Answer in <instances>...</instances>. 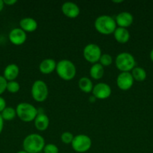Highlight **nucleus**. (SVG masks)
<instances>
[{
	"label": "nucleus",
	"instance_id": "f257e3e1",
	"mask_svg": "<svg viewBox=\"0 0 153 153\" xmlns=\"http://www.w3.org/2000/svg\"><path fill=\"white\" fill-rule=\"evenodd\" d=\"M44 138L40 134L32 133L24 138L22 141L23 150L28 153H39L45 146Z\"/></svg>",
	"mask_w": 153,
	"mask_h": 153
},
{
	"label": "nucleus",
	"instance_id": "f03ea898",
	"mask_svg": "<svg viewBox=\"0 0 153 153\" xmlns=\"http://www.w3.org/2000/svg\"><path fill=\"white\" fill-rule=\"evenodd\" d=\"M94 26L98 32L105 35L113 34L117 28L115 19L109 15H100L98 16L94 20Z\"/></svg>",
	"mask_w": 153,
	"mask_h": 153
},
{
	"label": "nucleus",
	"instance_id": "7ed1b4c3",
	"mask_svg": "<svg viewBox=\"0 0 153 153\" xmlns=\"http://www.w3.org/2000/svg\"><path fill=\"white\" fill-rule=\"evenodd\" d=\"M56 72L62 80L70 81L76 76V68L70 60L62 59L57 63Z\"/></svg>",
	"mask_w": 153,
	"mask_h": 153
},
{
	"label": "nucleus",
	"instance_id": "20e7f679",
	"mask_svg": "<svg viewBox=\"0 0 153 153\" xmlns=\"http://www.w3.org/2000/svg\"><path fill=\"white\" fill-rule=\"evenodd\" d=\"M16 116L21 121L30 123L34 120L38 114V110L33 105L28 102H21L16 108Z\"/></svg>",
	"mask_w": 153,
	"mask_h": 153
},
{
	"label": "nucleus",
	"instance_id": "39448f33",
	"mask_svg": "<svg viewBox=\"0 0 153 153\" xmlns=\"http://www.w3.org/2000/svg\"><path fill=\"white\" fill-rule=\"evenodd\" d=\"M116 68L121 72H130L136 67V60L129 52H121L115 60Z\"/></svg>",
	"mask_w": 153,
	"mask_h": 153
},
{
	"label": "nucleus",
	"instance_id": "423d86ee",
	"mask_svg": "<svg viewBox=\"0 0 153 153\" xmlns=\"http://www.w3.org/2000/svg\"><path fill=\"white\" fill-rule=\"evenodd\" d=\"M49 90L46 82L42 80H36L32 84L31 94L33 100L38 102H44L47 99Z\"/></svg>",
	"mask_w": 153,
	"mask_h": 153
},
{
	"label": "nucleus",
	"instance_id": "0eeeda50",
	"mask_svg": "<svg viewBox=\"0 0 153 153\" xmlns=\"http://www.w3.org/2000/svg\"><path fill=\"white\" fill-rule=\"evenodd\" d=\"M71 146L75 152L83 153L90 149L92 146V140L86 134H77L74 136Z\"/></svg>",
	"mask_w": 153,
	"mask_h": 153
},
{
	"label": "nucleus",
	"instance_id": "6e6552de",
	"mask_svg": "<svg viewBox=\"0 0 153 153\" xmlns=\"http://www.w3.org/2000/svg\"><path fill=\"white\" fill-rule=\"evenodd\" d=\"M82 55L86 61L94 64L98 63L101 56V49L100 47L94 43H88L84 47Z\"/></svg>",
	"mask_w": 153,
	"mask_h": 153
},
{
	"label": "nucleus",
	"instance_id": "1a4fd4ad",
	"mask_svg": "<svg viewBox=\"0 0 153 153\" xmlns=\"http://www.w3.org/2000/svg\"><path fill=\"white\" fill-rule=\"evenodd\" d=\"M134 80L130 72H121L116 78V85L122 91H128L132 88Z\"/></svg>",
	"mask_w": 153,
	"mask_h": 153
},
{
	"label": "nucleus",
	"instance_id": "9d476101",
	"mask_svg": "<svg viewBox=\"0 0 153 153\" xmlns=\"http://www.w3.org/2000/svg\"><path fill=\"white\" fill-rule=\"evenodd\" d=\"M92 96L98 100H106L110 97L112 89L108 84L104 82L96 84L92 90Z\"/></svg>",
	"mask_w": 153,
	"mask_h": 153
},
{
	"label": "nucleus",
	"instance_id": "9b49d317",
	"mask_svg": "<svg viewBox=\"0 0 153 153\" xmlns=\"http://www.w3.org/2000/svg\"><path fill=\"white\" fill-rule=\"evenodd\" d=\"M9 40L15 46H20L26 42L27 39L26 33L20 28H15L10 30L8 34Z\"/></svg>",
	"mask_w": 153,
	"mask_h": 153
},
{
	"label": "nucleus",
	"instance_id": "f8f14e48",
	"mask_svg": "<svg viewBox=\"0 0 153 153\" xmlns=\"http://www.w3.org/2000/svg\"><path fill=\"white\" fill-rule=\"evenodd\" d=\"M62 12L67 17L70 19H74L79 16L80 13V9L79 6L72 1H66L62 5Z\"/></svg>",
	"mask_w": 153,
	"mask_h": 153
},
{
	"label": "nucleus",
	"instance_id": "ddd939ff",
	"mask_svg": "<svg viewBox=\"0 0 153 153\" xmlns=\"http://www.w3.org/2000/svg\"><path fill=\"white\" fill-rule=\"evenodd\" d=\"M115 21L118 27L127 28L132 25L134 22V16L128 11H122L116 15Z\"/></svg>",
	"mask_w": 153,
	"mask_h": 153
},
{
	"label": "nucleus",
	"instance_id": "4468645a",
	"mask_svg": "<svg viewBox=\"0 0 153 153\" xmlns=\"http://www.w3.org/2000/svg\"><path fill=\"white\" fill-rule=\"evenodd\" d=\"M57 63L52 58L44 59L39 64V70L44 75H49L56 70Z\"/></svg>",
	"mask_w": 153,
	"mask_h": 153
},
{
	"label": "nucleus",
	"instance_id": "2eb2a0df",
	"mask_svg": "<svg viewBox=\"0 0 153 153\" xmlns=\"http://www.w3.org/2000/svg\"><path fill=\"white\" fill-rule=\"evenodd\" d=\"M20 73L19 67L16 64H10L4 68L3 76L8 82L15 81Z\"/></svg>",
	"mask_w": 153,
	"mask_h": 153
},
{
	"label": "nucleus",
	"instance_id": "dca6fc26",
	"mask_svg": "<svg viewBox=\"0 0 153 153\" xmlns=\"http://www.w3.org/2000/svg\"><path fill=\"white\" fill-rule=\"evenodd\" d=\"M34 124L35 128L38 131H43L47 129L50 125L49 117L43 112H39L38 114L37 117L34 120Z\"/></svg>",
	"mask_w": 153,
	"mask_h": 153
},
{
	"label": "nucleus",
	"instance_id": "f3484780",
	"mask_svg": "<svg viewBox=\"0 0 153 153\" xmlns=\"http://www.w3.org/2000/svg\"><path fill=\"white\" fill-rule=\"evenodd\" d=\"M20 28L23 30L26 33H31L38 28V22L32 17L22 18L20 21Z\"/></svg>",
	"mask_w": 153,
	"mask_h": 153
},
{
	"label": "nucleus",
	"instance_id": "a211bd4d",
	"mask_svg": "<svg viewBox=\"0 0 153 153\" xmlns=\"http://www.w3.org/2000/svg\"><path fill=\"white\" fill-rule=\"evenodd\" d=\"M113 36L115 40L122 44L128 43L130 40V32L127 28H124L117 27L113 32Z\"/></svg>",
	"mask_w": 153,
	"mask_h": 153
},
{
	"label": "nucleus",
	"instance_id": "6ab92c4d",
	"mask_svg": "<svg viewBox=\"0 0 153 153\" xmlns=\"http://www.w3.org/2000/svg\"><path fill=\"white\" fill-rule=\"evenodd\" d=\"M89 74L91 78L94 80H99L103 77L104 74V67L99 63L92 64L89 70Z\"/></svg>",
	"mask_w": 153,
	"mask_h": 153
},
{
	"label": "nucleus",
	"instance_id": "aec40b11",
	"mask_svg": "<svg viewBox=\"0 0 153 153\" xmlns=\"http://www.w3.org/2000/svg\"><path fill=\"white\" fill-rule=\"evenodd\" d=\"M78 86H79V88L80 89V91L85 93V94L92 93V92L93 88H94L92 82L88 77L80 78L79 82H78Z\"/></svg>",
	"mask_w": 153,
	"mask_h": 153
},
{
	"label": "nucleus",
	"instance_id": "412c9836",
	"mask_svg": "<svg viewBox=\"0 0 153 153\" xmlns=\"http://www.w3.org/2000/svg\"><path fill=\"white\" fill-rule=\"evenodd\" d=\"M133 79L136 82H143L146 79V71L142 67H135L130 72Z\"/></svg>",
	"mask_w": 153,
	"mask_h": 153
},
{
	"label": "nucleus",
	"instance_id": "4be33fe9",
	"mask_svg": "<svg viewBox=\"0 0 153 153\" xmlns=\"http://www.w3.org/2000/svg\"><path fill=\"white\" fill-rule=\"evenodd\" d=\"M2 117L4 121L13 120L16 116V109L13 107H6L1 113Z\"/></svg>",
	"mask_w": 153,
	"mask_h": 153
},
{
	"label": "nucleus",
	"instance_id": "5701e85b",
	"mask_svg": "<svg viewBox=\"0 0 153 153\" xmlns=\"http://www.w3.org/2000/svg\"><path fill=\"white\" fill-rule=\"evenodd\" d=\"M20 89V85L16 81H10V82H8L7 88H6V91H8L9 93L11 94H16Z\"/></svg>",
	"mask_w": 153,
	"mask_h": 153
},
{
	"label": "nucleus",
	"instance_id": "b1692460",
	"mask_svg": "<svg viewBox=\"0 0 153 153\" xmlns=\"http://www.w3.org/2000/svg\"><path fill=\"white\" fill-rule=\"evenodd\" d=\"M99 64H101L104 67H109L112 63V58L110 54H102L100 56V60L98 61Z\"/></svg>",
	"mask_w": 153,
	"mask_h": 153
},
{
	"label": "nucleus",
	"instance_id": "393cba45",
	"mask_svg": "<svg viewBox=\"0 0 153 153\" xmlns=\"http://www.w3.org/2000/svg\"><path fill=\"white\" fill-rule=\"evenodd\" d=\"M74 136L69 131H64L61 135V140L64 144H71Z\"/></svg>",
	"mask_w": 153,
	"mask_h": 153
},
{
	"label": "nucleus",
	"instance_id": "a878e982",
	"mask_svg": "<svg viewBox=\"0 0 153 153\" xmlns=\"http://www.w3.org/2000/svg\"><path fill=\"white\" fill-rule=\"evenodd\" d=\"M44 153H58V148L53 143L46 144L43 149Z\"/></svg>",
	"mask_w": 153,
	"mask_h": 153
},
{
	"label": "nucleus",
	"instance_id": "bb28decb",
	"mask_svg": "<svg viewBox=\"0 0 153 153\" xmlns=\"http://www.w3.org/2000/svg\"><path fill=\"white\" fill-rule=\"evenodd\" d=\"M8 81L6 80L3 76H0V95L6 91Z\"/></svg>",
	"mask_w": 153,
	"mask_h": 153
},
{
	"label": "nucleus",
	"instance_id": "cd10ccee",
	"mask_svg": "<svg viewBox=\"0 0 153 153\" xmlns=\"http://www.w3.org/2000/svg\"><path fill=\"white\" fill-rule=\"evenodd\" d=\"M7 107L6 106V101L3 97H0V114L2 112V111L4 110L5 108Z\"/></svg>",
	"mask_w": 153,
	"mask_h": 153
},
{
	"label": "nucleus",
	"instance_id": "c85d7f7f",
	"mask_svg": "<svg viewBox=\"0 0 153 153\" xmlns=\"http://www.w3.org/2000/svg\"><path fill=\"white\" fill-rule=\"evenodd\" d=\"M4 1V4H6V5H8V6H11L14 5V4H16L17 2L16 0H3Z\"/></svg>",
	"mask_w": 153,
	"mask_h": 153
},
{
	"label": "nucleus",
	"instance_id": "c756f323",
	"mask_svg": "<svg viewBox=\"0 0 153 153\" xmlns=\"http://www.w3.org/2000/svg\"><path fill=\"white\" fill-rule=\"evenodd\" d=\"M3 128H4V120L2 119L1 114H0V134L2 131Z\"/></svg>",
	"mask_w": 153,
	"mask_h": 153
},
{
	"label": "nucleus",
	"instance_id": "7c9ffc66",
	"mask_svg": "<svg viewBox=\"0 0 153 153\" xmlns=\"http://www.w3.org/2000/svg\"><path fill=\"white\" fill-rule=\"evenodd\" d=\"M4 7V1H3V0H0V12L3 10Z\"/></svg>",
	"mask_w": 153,
	"mask_h": 153
},
{
	"label": "nucleus",
	"instance_id": "2f4dec72",
	"mask_svg": "<svg viewBox=\"0 0 153 153\" xmlns=\"http://www.w3.org/2000/svg\"><path fill=\"white\" fill-rule=\"evenodd\" d=\"M149 57H150V59H151V61L153 62V48H152V49L151 50V52H150Z\"/></svg>",
	"mask_w": 153,
	"mask_h": 153
},
{
	"label": "nucleus",
	"instance_id": "473e14b6",
	"mask_svg": "<svg viewBox=\"0 0 153 153\" xmlns=\"http://www.w3.org/2000/svg\"><path fill=\"white\" fill-rule=\"evenodd\" d=\"M112 2L113 3H117V4H119V3H122V2H124V1H123V0H117V1H116V0H113V1H112Z\"/></svg>",
	"mask_w": 153,
	"mask_h": 153
},
{
	"label": "nucleus",
	"instance_id": "72a5a7b5",
	"mask_svg": "<svg viewBox=\"0 0 153 153\" xmlns=\"http://www.w3.org/2000/svg\"><path fill=\"white\" fill-rule=\"evenodd\" d=\"M95 100H96V99L94 98L93 96H92V97L89 98V100H90V102H94L95 101Z\"/></svg>",
	"mask_w": 153,
	"mask_h": 153
},
{
	"label": "nucleus",
	"instance_id": "f704fd0d",
	"mask_svg": "<svg viewBox=\"0 0 153 153\" xmlns=\"http://www.w3.org/2000/svg\"><path fill=\"white\" fill-rule=\"evenodd\" d=\"M16 153H28V152H26L24 150H21V151H19V152H17Z\"/></svg>",
	"mask_w": 153,
	"mask_h": 153
}]
</instances>
